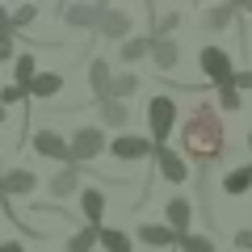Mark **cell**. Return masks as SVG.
<instances>
[{
	"label": "cell",
	"mask_w": 252,
	"mask_h": 252,
	"mask_svg": "<svg viewBox=\"0 0 252 252\" xmlns=\"http://www.w3.org/2000/svg\"><path fill=\"white\" fill-rule=\"evenodd\" d=\"M185 152H193L198 160H219L223 156V122L215 118V109H193L185 122Z\"/></svg>",
	"instance_id": "1"
},
{
	"label": "cell",
	"mask_w": 252,
	"mask_h": 252,
	"mask_svg": "<svg viewBox=\"0 0 252 252\" xmlns=\"http://www.w3.org/2000/svg\"><path fill=\"white\" fill-rule=\"evenodd\" d=\"M105 152V135H101L97 126H84L76 130V139L67 143V160H93V156Z\"/></svg>",
	"instance_id": "2"
},
{
	"label": "cell",
	"mask_w": 252,
	"mask_h": 252,
	"mask_svg": "<svg viewBox=\"0 0 252 252\" xmlns=\"http://www.w3.org/2000/svg\"><path fill=\"white\" fill-rule=\"evenodd\" d=\"M172 126H177V105H172V97H156L152 101V135L164 143V139L172 135Z\"/></svg>",
	"instance_id": "3"
},
{
	"label": "cell",
	"mask_w": 252,
	"mask_h": 252,
	"mask_svg": "<svg viewBox=\"0 0 252 252\" xmlns=\"http://www.w3.org/2000/svg\"><path fill=\"white\" fill-rule=\"evenodd\" d=\"M202 72H206L210 80L219 84V89H227V84L235 80V72H231V59H227L223 51H215V46H210V51H202Z\"/></svg>",
	"instance_id": "4"
},
{
	"label": "cell",
	"mask_w": 252,
	"mask_h": 252,
	"mask_svg": "<svg viewBox=\"0 0 252 252\" xmlns=\"http://www.w3.org/2000/svg\"><path fill=\"white\" fill-rule=\"evenodd\" d=\"M109 152H114L118 160H143V156H152L156 147L147 143V139H130V135H122L114 147H109Z\"/></svg>",
	"instance_id": "5"
},
{
	"label": "cell",
	"mask_w": 252,
	"mask_h": 252,
	"mask_svg": "<svg viewBox=\"0 0 252 252\" xmlns=\"http://www.w3.org/2000/svg\"><path fill=\"white\" fill-rule=\"evenodd\" d=\"M38 181H34V172H26V168H17V172H9V177L0 181V193H9V198H21V193H30Z\"/></svg>",
	"instance_id": "6"
},
{
	"label": "cell",
	"mask_w": 252,
	"mask_h": 252,
	"mask_svg": "<svg viewBox=\"0 0 252 252\" xmlns=\"http://www.w3.org/2000/svg\"><path fill=\"white\" fill-rule=\"evenodd\" d=\"M156 156H160V172L172 185H181V181H185V160H181L177 152H168V147H156Z\"/></svg>",
	"instance_id": "7"
},
{
	"label": "cell",
	"mask_w": 252,
	"mask_h": 252,
	"mask_svg": "<svg viewBox=\"0 0 252 252\" xmlns=\"http://www.w3.org/2000/svg\"><path fill=\"white\" fill-rule=\"evenodd\" d=\"M164 215H168V227L177 231V240H185V235H189V231H185V227H189V202H185V198H172Z\"/></svg>",
	"instance_id": "8"
},
{
	"label": "cell",
	"mask_w": 252,
	"mask_h": 252,
	"mask_svg": "<svg viewBox=\"0 0 252 252\" xmlns=\"http://www.w3.org/2000/svg\"><path fill=\"white\" fill-rule=\"evenodd\" d=\"M97 30H101L105 38H122L126 30H130V17H126V13H118V9H109V13H101Z\"/></svg>",
	"instance_id": "9"
},
{
	"label": "cell",
	"mask_w": 252,
	"mask_h": 252,
	"mask_svg": "<svg viewBox=\"0 0 252 252\" xmlns=\"http://www.w3.org/2000/svg\"><path fill=\"white\" fill-rule=\"evenodd\" d=\"M34 152L38 156H67V143H63L55 130H38L34 135Z\"/></svg>",
	"instance_id": "10"
},
{
	"label": "cell",
	"mask_w": 252,
	"mask_h": 252,
	"mask_svg": "<svg viewBox=\"0 0 252 252\" xmlns=\"http://www.w3.org/2000/svg\"><path fill=\"white\" fill-rule=\"evenodd\" d=\"M152 59L160 63V67H177L181 51H177V42H172V38H156V42H152Z\"/></svg>",
	"instance_id": "11"
},
{
	"label": "cell",
	"mask_w": 252,
	"mask_h": 252,
	"mask_svg": "<svg viewBox=\"0 0 252 252\" xmlns=\"http://www.w3.org/2000/svg\"><path fill=\"white\" fill-rule=\"evenodd\" d=\"M59 89H63V76H55V72H42V76H34V84H30L26 93H34V97H55Z\"/></svg>",
	"instance_id": "12"
},
{
	"label": "cell",
	"mask_w": 252,
	"mask_h": 252,
	"mask_svg": "<svg viewBox=\"0 0 252 252\" xmlns=\"http://www.w3.org/2000/svg\"><path fill=\"white\" fill-rule=\"evenodd\" d=\"M109 89H114V76H109V63H93V93H97L101 101H109Z\"/></svg>",
	"instance_id": "13"
},
{
	"label": "cell",
	"mask_w": 252,
	"mask_h": 252,
	"mask_svg": "<svg viewBox=\"0 0 252 252\" xmlns=\"http://www.w3.org/2000/svg\"><path fill=\"white\" fill-rule=\"evenodd\" d=\"M223 189L231 193V198H240V193H248V189H252V168H235V172H227Z\"/></svg>",
	"instance_id": "14"
},
{
	"label": "cell",
	"mask_w": 252,
	"mask_h": 252,
	"mask_svg": "<svg viewBox=\"0 0 252 252\" xmlns=\"http://www.w3.org/2000/svg\"><path fill=\"white\" fill-rule=\"evenodd\" d=\"M76 185H80V177H76V164H72V168H63L59 177L51 181V193L55 198H67V193H76Z\"/></svg>",
	"instance_id": "15"
},
{
	"label": "cell",
	"mask_w": 252,
	"mask_h": 252,
	"mask_svg": "<svg viewBox=\"0 0 252 252\" xmlns=\"http://www.w3.org/2000/svg\"><path fill=\"white\" fill-rule=\"evenodd\" d=\"M97 21H101V13L97 9H93V4H72V9H67V26H97Z\"/></svg>",
	"instance_id": "16"
},
{
	"label": "cell",
	"mask_w": 252,
	"mask_h": 252,
	"mask_svg": "<svg viewBox=\"0 0 252 252\" xmlns=\"http://www.w3.org/2000/svg\"><path fill=\"white\" fill-rule=\"evenodd\" d=\"M143 244H156V248H168V244H177V231L172 227H143Z\"/></svg>",
	"instance_id": "17"
},
{
	"label": "cell",
	"mask_w": 252,
	"mask_h": 252,
	"mask_svg": "<svg viewBox=\"0 0 252 252\" xmlns=\"http://www.w3.org/2000/svg\"><path fill=\"white\" fill-rule=\"evenodd\" d=\"M80 202H84V215H89V223H97L101 210H105V198H101V189H84Z\"/></svg>",
	"instance_id": "18"
},
{
	"label": "cell",
	"mask_w": 252,
	"mask_h": 252,
	"mask_svg": "<svg viewBox=\"0 0 252 252\" xmlns=\"http://www.w3.org/2000/svg\"><path fill=\"white\" fill-rule=\"evenodd\" d=\"M143 55H152V38H130V42L122 46V59L126 63H139Z\"/></svg>",
	"instance_id": "19"
},
{
	"label": "cell",
	"mask_w": 252,
	"mask_h": 252,
	"mask_svg": "<svg viewBox=\"0 0 252 252\" xmlns=\"http://www.w3.org/2000/svg\"><path fill=\"white\" fill-rule=\"evenodd\" d=\"M97 240L105 244L109 252H130V240H126L122 231H109V227H105V231H97Z\"/></svg>",
	"instance_id": "20"
},
{
	"label": "cell",
	"mask_w": 252,
	"mask_h": 252,
	"mask_svg": "<svg viewBox=\"0 0 252 252\" xmlns=\"http://www.w3.org/2000/svg\"><path fill=\"white\" fill-rule=\"evenodd\" d=\"M135 89H139V80H135V76H114V89H109V101H122V97H130Z\"/></svg>",
	"instance_id": "21"
},
{
	"label": "cell",
	"mask_w": 252,
	"mask_h": 252,
	"mask_svg": "<svg viewBox=\"0 0 252 252\" xmlns=\"http://www.w3.org/2000/svg\"><path fill=\"white\" fill-rule=\"evenodd\" d=\"M93 244H97V231H93V227H84V231H76L72 240H67V252H89Z\"/></svg>",
	"instance_id": "22"
},
{
	"label": "cell",
	"mask_w": 252,
	"mask_h": 252,
	"mask_svg": "<svg viewBox=\"0 0 252 252\" xmlns=\"http://www.w3.org/2000/svg\"><path fill=\"white\" fill-rule=\"evenodd\" d=\"M34 55H21V59H17V84H21V89H30V84H34Z\"/></svg>",
	"instance_id": "23"
},
{
	"label": "cell",
	"mask_w": 252,
	"mask_h": 252,
	"mask_svg": "<svg viewBox=\"0 0 252 252\" xmlns=\"http://www.w3.org/2000/svg\"><path fill=\"white\" fill-rule=\"evenodd\" d=\"M101 118H105L109 126H122V122H126V109H122V101H105V105H101Z\"/></svg>",
	"instance_id": "24"
},
{
	"label": "cell",
	"mask_w": 252,
	"mask_h": 252,
	"mask_svg": "<svg viewBox=\"0 0 252 252\" xmlns=\"http://www.w3.org/2000/svg\"><path fill=\"white\" fill-rule=\"evenodd\" d=\"M227 21H231V9H210L206 17H202V26H206V30H223Z\"/></svg>",
	"instance_id": "25"
},
{
	"label": "cell",
	"mask_w": 252,
	"mask_h": 252,
	"mask_svg": "<svg viewBox=\"0 0 252 252\" xmlns=\"http://www.w3.org/2000/svg\"><path fill=\"white\" fill-rule=\"evenodd\" d=\"M181 248H185V252H215V244H210L206 235H185V240H181Z\"/></svg>",
	"instance_id": "26"
},
{
	"label": "cell",
	"mask_w": 252,
	"mask_h": 252,
	"mask_svg": "<svg viewBox=\"0 0 252 252\" xmlns=\"http://www.w3.org/2000/svg\"><path fill=\"white\" fill-rule=\"evenodd\" d=\"M34 17H38V9H34V4H21V9L13 13V30H21V26H30V21H34Z\"/></svg>",
	"instance_id": "27"
},
{
	"label": "cell",
	"mask_w": 252,
	"mask_h": 252,
	"mask_svg": "<svg viewBox=\"0 0 252 252\" xmlns=\"http://www.w3.org/2000/svg\"><path fill=\"white\" fill-rule=\"evenodd\" d=\"M21 97H26V89H21V84H4V93H0V105H17Z\"/></svg>",
	"instance_id": "28"
},
{
	"label": "cell",
	"mask_w": 252,
	"mask_h": 252,
	"mask_svg": "<svg viewBox=\"0 0 252 252\" xmlns=\"http://www.w3.org/2000/svg\"><path fill=\"white\" fill-rule=\"evenodd\" d=\"M219 101H223V109H235V105H240V89H235V84H227V89L219 93Z\"/></svg>",
	"instance_id": "29"
},
{
	"label": "cell",
	"mask_w": 252,
	"mask_h": 252,
	"mask_svg": "<svg viewBox=\"0 0 252 252\" xmlns=\"http://www.w3.org/2000/svg\"><path fill=\"white\" fill-rule=\"evenodd\" d=\"M13 59V34H0V63Z\"/></svg>",
	"instance_id": "30"
},
{
	"label": "cell",
	"mask_w": 252,
	"mask_h": 252,
	"mask_svg": "<svg viewBox=\"0 0 252 252\" xmlns=\"http://www.w3.org/2000/svg\"><path fill=\"white\" fill-rule=\"evenodd\" d=\"M0 34H13V17L4 9H0Z\"/></svg>",
	"instance_id": "31"
},
{
	"label": "cell",
	"mask_w": 252,
	"mask_h": 252,
	"mask_svg": "<svg viewBox=\"0 0 252 252\" xmlns=\"http://www.w3.org/2000/svg\"><path fill=\"white\" fill-rule=\"evenodd\" d=\"M172 30H177V13H172V17H164V26H160V34H164V38H168V34H172Z\"/></svg>",
	"instance_id": "32"
},
{
	"label": "cell",
	"mask_w": 252,
	"mask_h": 252,
	"mask_svg": "<svg viewBox=\"0 0 252 252\" xmlns=\"http://www.w3.org/2000/svg\"><path fill=\"white\" fill-rule=\"evenodd\" d=\"M231 84H235V89H252V72H244V76H235Z\"/></svg>",
	"instance_id": "33"
},
{
	"label": "cell",
	"mask_w": 252,
	"mask_h": 252,
	"mask_svg": "<svg viewBox=\"0 0 252 252\" xmlns=\"http://www.w3.org/2000/svg\"><path fill=\"white\" fill-rule=\"evenodd\" d=\"M0 252H26V248H21L17 240H4V244H0Z\"/></svg>",
	"instance_id": "34"
},
{
	"label": "cell",
	"mask_w": 252,
	"mask_h": 252,
	"mask_svg": "<svg viewBox=\"0 0 252 252\" xmlns=\"http://www.w3.org/2000/svg\"><path fill=\"white\" fill-rule=\"evenodd\" d=\"M235 244H240V248H252V231H240V235H235Z\"/></svg>",
	"instance_id": "35"
},
{
	"label": "cell",
	"mask_w": 252,
	"mask_h": 252,
	"mask_svg": "<svg viewBox=\"0 0 252 252\" xmlns=\"http://www.w3.org/2000/svg\"><path fill=\"white\" fill-rule=\"evenodd\" d=\"M0 122H4V105H0Z\"/></svg>",
	"instance_id": "36"
},
{
	"label": "cell",
	"mask_w": 252,
	"mask_h": 252,
	"mask_svg": "<svg viewBox=\"0 0 252 252\" xmlns=\"http://www.w3.org/2000/svg\"><path fill=\"white\" fill-rule=\"evenodd\" d=\"M244 9H252V0H244Z\"/></svg>",
	"instance_id": "37"
},
{
	"label": "cell",
	"mask_w": 252,
	"mask_h": 252,
	"mask_svg": "<svg viewBox=\"0 0 252 252\" xmlns=\"http://www.w3.org/2000/svg\"><path fill=\"white\" fill-rule=\"evenodd\" d=\"M235 4H244V0H235Z\"/></svg>",
	"instance_id": "38"
},
{
	"label": "cell",
	"mask_w": 252,
	"mask_h": 252,
	"mask_svg": "<svg viewBox=\"0 0 252 252\" xmlns=\"http://www.w3.org/2000/svg\"><path fill=\"white\" fill-rule=\"evenodd\" d=\"M0 181H4V172H0Z\"/></svg>",
	"instance_id": "39"
},
{
	"label": "cell",
	"mask_w": 252,
	"mask_h": 252,
	"mask_svg": "<svg viewBox=\"0 0 252 252\" xmlns=\"http://www.w3.org/2000/svg\"><path fill=\"white\" fill-rule=\"evenodd\" d=\"M101 4H105V0H101Z\"/></svg>",
	"instance_id": "40"
},
{
	"label": "cell",
	"mask_w": 252,
	"mask_h": 252,
	"mask_svg": "<svg viewBox=\"0 0 252 252\" xmlns=\"http://www.w3.org/2000/svg\"><path fill=\"white\" fill-rule=\"evenodd\" d=\"M248 143H252V139H248Z\"/></svg>",
	"instance_id": "41"
}]
</instances>
